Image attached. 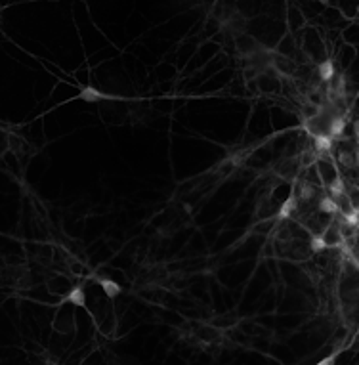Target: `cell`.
Listing matches in <instances>:
<instances>
[{"label":"cell","instance_id":"cell-1","mask_svg":"<svg viewBox=\"0 0 359 365\" xmlns=\"http://www.w3.org/2000/svg\"><path fill=\"white\" fill-rule=\"evenodd\" d=\"M235 50L243 56V58H250L254 54H258L262 50V46L258 44V41L254 37L247 35L245 31L243 33H237L235 35Z\"/></svg>","mask_w":359,"mask_h":365},{"label":"cell","instance_id":"cell-2","mask_svg":"<svg viewBox=\"0 0 359 365\" xmlns=\"http://www.w3.org/2000/svg\"><path fill=\"white\" fill-rule=\"evenodd\" d=\"M317 210L321 214H329V216H337L338 214V205L337 201L331 195H321L317 197Z\"/></svg>","mask_w":359,"mask_h":365},{"label":"cell","instance_id":"cell-3","mask_svg":"<svg viewBox=\"0 0 359 365\" xmlns=\"http://www.w3.org/2000/svg\"><path fill=\"white\" fill-rule=\"evenodd\" d=\"M335 75H337V67H335V63L331 60H325V61H321L317 65V77L323 82H331L335 79Z\"/></svg>","mask_w":359,"mask_h":365},{"label":"cell","instance_id":"cell-4","mask_svg":"<svg viewBox=\"0 0 359 365\" xmlns=\"http://www.w3.org/2000/svg\"><path fill=\"white\" fill-rule=\"evenodd\" d=\"M98 283H100L101 291L105 293V297L107 298H117L119 295H120V285H119L117 281L107 279V277H98Z\"/></svg>","mask_w":359,"mask_h":365},{"label":"cell","instance_id":"cell-5","mask_svg":"<svg viewBox=\"0 0 359 365\" xmlns=\"http://www.w3.org/2000/svg\"><path fill=\"white\" fill-rule=\"evenodd\" d=\"M67 302L73 304V306H82V308L86 306V293H84L82 285H75V287L69 291Z\"/></svg>","mask_w":359,"mask_h":365},{"label":"cell","instance_id":"cell-6","mask_svg":"<svg viewBox=\"0 0 359 365\" xmlns=\"http://www.w3.org/2000/svg\"><path fill=\"white\" fill-rule=\"evenodd\" d=\"M80 98H82L84 101H101V100H105L107 96L101 94L100 90H96V88H92V86H86V88H82V92H80Z\"/></svg>","mask_w":359,"mask_h":365},{"label":"cell","instance_id":"cell-7","mask_svg":"<svg viewBox=\"0 0 359 365\" xmlns=\"http://www.w3.org/2000/svg\"><path fill=\"white\" fill-rule=\"evenodd\" d=\"M321 2H323V4H327V2H329V0H321Z\"/></svg>","mask_w":359,"mask_h":365}]
</instances>
